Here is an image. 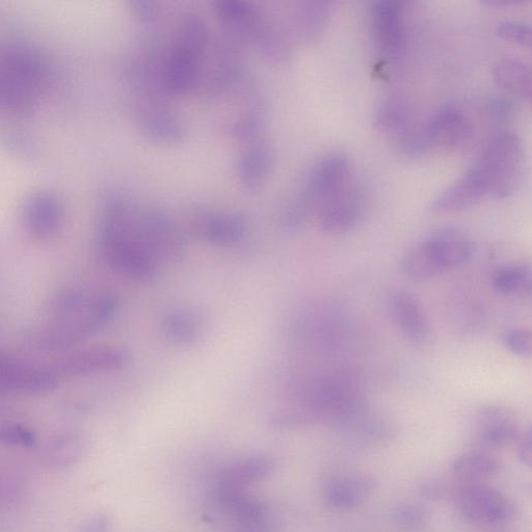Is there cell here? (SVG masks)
I'll list each match as a JSON object with an SVG mask.
<instances>
[{"mask_svg": "<svg viewBox=\"0 0 532 532\" xmlns=\"http://www.w3.org/2000/svg\"><path fill=\"white\" fill-rule=\"evenodd\" d=\"M389 313L396 328L415 344L427 343L431 328L417 299L406 290H395L388 300Z\"/></svg>", "mask_w": 532, "mask_h": 532, "instance_id": "15", "label": "cell"}, {"mask_svg": "<svg viewBox=\"0 0 532 532\" xmlns=\"http://www.w3.org/2000/svg\"><path fill=\"white\" fill-rule=\"evenodd\" d=\"M375 40L385 56L395 58L406 44L404 10L394 0H380L371 7Z\"/></svg>", "mask_w": 532, "mask_h": 532, "instance_id": "12", "label": "cell"}, {"mask_svg": "<svg viewBox=\"0 0 532 532\" xmlns=\"http://www.w3.org/2000/svg\"><path fill=\"white\" fill-rule=\"evenodd\" d=\"M359 395L355 384L345 378H333L313 393L312 408L336 421L349 420L359 411Z\"/></svg>", "mask_w": 532, "mask_h": 532, "instance_id": "13", "label": "cell"}, {"mask_svg": "<svg viewBox=\"0 0 532 532\" xmlns=\"http://www.w3.org/2000/svg\"><path fill=\"white\" fill-rule=\"evenodd\" d=\"M484 111L491 121L497 124L510 122L516 115L517 103L511 97L492 96L486 100Z\"/></svg>", "mask_w": 532, "mask_h": 532, "instance_id": "31", "label": "cell"}, {"mask_svg": "<svg viewBox=\"0 0 532 532\" xmlns=\"http://www.w3.org/2000/svg\"><path fill=\"white\" fill-rule=\"evenodd\" d=\"M52 382L53 379L46 374L0 359V389H43Z\"/></svg>", "mask_w": 532, "mask_h": 532, "instance_id": "27", "label": "cell"}, {"mask_svg": "<svg viewBox=\"0 0 532 532\" xmlns=\"http://www.w3.org/2000/svg\"><path fill=\"white\" fill-rule=\"evenodd\" d=\"M369 204V195L364 186L351 180L318 211L319 227L329 235L349 233L363 222Z\"/></svg>", "mask_w": 532, "mask_h": 532, "instance_id": "8", "label": "cell"}, {"mask_svg": "<svg viewBox=\"0 0 532 532\" xmlns=\"http://www.w3.org/2000/svg\"><path fill=\"white\" fill-rule=\"evenodd\" d=\"M500 341L505 349L520 358H530L532 354L531 333L523 329L505 331L500 336Z\"/></svg>", "mask_w": 532, "mask_h": 532, "instance_id": "32", "label": "cell"}, {"mask_svg": "<svg viewBox=\"0 0 532 532\" xmlns=\"http://www.w3.org/2000/svg\"><path fill=\"white\" fill-rule=\"evenodd\" d=\"M489 197L480 170L473 165L456 183L449 186L431 204L439 214H448L468 208Z\"/></svg>", "mask_w": 532, "mask_h": 532, "instance_id": "16", "label": "cell"}, {"mask_svg": "<svg viewBox=\"0 0 532 532\" xmlns=\"http://www.w3.org/2000/svg\"><path fill=\"white\" fill-rule=\"evenodd\" d=\"M217 16L223 30L243 45H250L274 65H286L292 47L279 22L249 0H218Z\"/></svg>", "mask_w": 532, "mask_h": 532, "instance_id": "2", "label": "cell"}, {"mask_svg": "<svg viewBox=\"0 0 532 532\" xmlns=\"http://www.w3.org/2000/svg\"><path fill=\"white\" fill-rule=\"evenodd\" d=\"M423 128L431 147L445 149L464 146L471 140L473 133L471 121L455 102L442 104Z\"/></svg>", "mask_w": 532, "mask_h": 532, "instance_id": "10", "label": "cell"}, {"mask_svg": "<svg viewBox=\"0 0 532 532\" xmlns=\"http://www.w3.org/2000/svg\"><path fill=\"white\" fill-rule=\"evenodd\" d=\"M236 532H278V523L271 514L234 526Z\"/></svg>", "mask_w": 532, "mask_h": 532, "instance_id": "36", "label": "cell"}, {"mask_svg": "<svg viewBox=\"0 0 532 532\" xmlns=\"http://www.w3.org/2000/svg\"><path fill=\"white\" fill-rule=\"evenodd\" d=\"M132 99L133 123L150 142L173 146L185 140L184 120L171 103V97L140 82H128Z\"/></svg>", "mask_w": 532, "mask_h": 532, "instance_id": "4", "label": "cell"}, {"mask_svg": "<svg viewBox=\"0 0 532 532\" xmlns=\"http://www.w3.org/2000/svg\"><path fill=\"white\" fill-rule=\"evenodd\" d=\"M335 4L327 0H305L297 4L294 28L299 39L305 43L317 42L326 31Z\"/></svg>", "mask_w": 532, "mask_h": 532, "instance_id": "19", "label": "cell"}, {"mask_svg": "<svg viewBox=\"0 0 532 532\" xmlns=\"http://www.w3.org/2000/svg\"><path fill=\"white\" fill-rule=\"evenodd\" d=\"M480 440L489 447H505L520 437V428L513 411L503 406H488L477 415Z\"/></svg>", "mask_w": 532, "mask_h": 532, "instance_id": "17", "label": "cell"}, {"mask_svg": "<svg viewBox=\"0 0 532 532\" xmlns=\"http://www.w3.org/2000/svg\"><path fill=\"white\" fill-rule=\"evenodd\" d=\"M402 268L409 278L421 282L443 274L423 244L414 247L405 255Z\"/></svg>", "mask_w": 532, "mask_h": 532, "instance_id": "29", "label": "cell"}, {"mask_svg": "<svg viewBox=\"0 0 532 532\" xmlns=\"http://www.w3.org/2000/svg\"><path fill=\"white\" fill-rule=\"evenodd\" d=\"M275 159V150L269 142L259 139L245 144L235 162V173L244 190L259 191L270 178Z\"/></svg>", "mask_w": 532, "mask_h": 532, "instance_id": "14", "label": "cell"}, {"mask_svg": "<svg viewBox=\"0 0 532 532\" xmlns=\"http://www.w3.org/2000/svg\"><path fill=\"white\" fill-rule=\"evenodd\" d=\"M492 284L498 294L510 296L530 290L531 272L524 264L502 266L493 276Z\"/></svg>", "mask_w": 532, "mask_h": 532, "instance_id": "28", "label": "cell"}, {"mask_svg": "<svg viewBox=\"0 0 532 532\" xmlns=\"http://www.w3.org/2000/svg\"><path fill=\"white\" fill-rule=\"evenodd\" d=\"M131 224L139 241L158 264L177 263L188 252V239L164 207L133 201Z\"/></svg>", "mask_w": 532, "mask_h": 532, "instance_id": "6", "label": "cell"}, {"mask_svg": "<svg viewBox=\"0 0 532 532\" xmlns=\"http://www.w3.org/2000/svg\"><path fill=\"white\" fill-rule=\"evenodd\" d=\"M494 81L503 91L514 97L530 100L531 70L529 65L518 58H504L494 67Z\"/></svg>", "mask_w": 532, "mask_h": 532, "instance_id": "23", "label": "cell"}, {"mask_svg": "<svg viewBox=\"0 0 532 532\" xmlns=\"http://www.w3.org/2000/svg\"><path fill=\"white\" fill-rule=\"evenodd\" d=\"M188 226L201 242L216 247H232L243 241L249 220L241 211L197 206L189 212Z\"/></svg>", "mask_w": 532, "mask_h": 532, "instance_id": "7", "label": "cell"}, {"mask_svg": "<svg viewBox=\"0 0 532 532\" xmlns=\"http://www.w3.org/2000/svg\"><path fill=\"white\" fill-rule=\"evenodd\" d=\"M203 329L204 322L201 314L188 308L171 309L164 314L162 319L164 336L177 345L195 343L202 336Z\"/></svg>", "mask_w": 532, "mask_h": 532, "instance_id": "21", "label": "cell"}, {"mask_svg": "<svg viewBox=\"0 0 532 532\" xmlns=\"http://www.w3.org/2000/svg\"><path fill=\"white\" fill-rule=\"evenodd\" d=\"M86 447L77 438H63L49 444L43 452V464L51 470L66 471L85 457Z\"/></svg>", "mask_w": 532, "mask_h": 532, "instance_id": "26", "label": "cell"}, {"mask_svg": "<svg viewBox=\"0 0 532 532\" xmlns=\"http://www.w3.org/2000/svg\"><path fill=\"white\" fill-rule=\"evenodd\" d=\"M374 487V481L366 476H337L326 484L324 499L333 510L349 511L359 507Z\"/></svg>", "mask_w": 532, "mask_h": 532, "instance_id": "18", "label": "cell"}, {"mask_svg": "<svg viewBox=\"0 0 532 532\" xmlns=\"http://www.w3.org/2000/svg\"><path fill=\"white\" fill-rule=\"evenodd\" d=\"M131 203V199L120 193L106 198L100 246L117 272L133 281L146 283L155 278L159 264L132 229Z\"/></svg>", "mask_w": 532, "mask_h": 532, "instance_id": "1", "label": "cell"}, {"mask_svg": "<svg viewBox=\"0 0 532 532\" xmlns=\"http://www.w3.org/2000/svg\"><path fill=\"white\" fill-rule=\"evenodd\" d=\"M519 458L521 461L530 466L531 464V432L528 430L522 437L519 445Z\"/></svg>", "mask_w": 532, "mask_h": 532, "instance_id": "38", "label": "cell"}, {"mask_svg": "<svg viewBox=\"0 0 532 532\" xmlns=\"http://www.w3.org/2000/svg\"><path fill=\"white\" fill-rule=\"evenodd\" d=\"M424 496L429 498L438 499L442 497V494L445 492L441 485L436 483H430L422 489Z\"/></svg>", "mask_w": 532, "mask_h": 532, "instance_id": "39", "label": "cell"}, {"mask_svg": "<svg viewBox=\"0 0 532 532\" xmlns=\"http://www.w3.org/2000/svg\"><path fill=\"white\" fill-rule=\"evenodd\" d=\"M34 433L17 424L0 425V445L29 448L35 445Z\"/></svg>", "mask_w": 532, "mask_h": 532, "instance_id": "33", "label": "cell"}, {"mask_svg": "<svg viewBox=\"0 0 532 532\" xmlns=\"http://www.w3.org/2000/svg\"><path fill=\"white\" fill-rule=\"evenodd\" d=\"M375 125L379 131L391 137L393 142L417 126L410 104L399 97L386 98L379 104L375 113Z\"/></svg>", "mask_w": 532, "mask_h": 532, "instance_id": "20", "label": "cell"}, {"mask_svg": "<svg viewBox=\"0 0 532 532\" xmlns=\"http://www.w3.org/2000/svg\"><path fill=\"white\" fill-rule=\"evenodd\" d=\"M393 519L404 532H422L430 524L429 512L414 503L399 504L394 510Z\"/></svg>", "mask_w": 532, "mask_h": 532, "instance_id": "30", "label": "cell"}, {"mask_svg": "<svg viewBox=\"0 0 532 532\" xmlns=\"http://www.w3.org/2000/svg\"><path fill=\"white\" fill-rule=\"evenodd\" d=\"M128 7L133 16L147 25L156 24L162 18L161 4L155 0H130Z\"/></svg>", "mask_w": 532, "mask_h": 532, "instance_id": "35", "label": "cell"}, {"mask_svg": "<svg viewBox=\"0 0 532 532\" xmlns=\"http://www.w3.org/2000/svg\"><path fill=\"white\" fill-rule=\"evenodd\" d=\"M458 502L463 516L475 523L503 524L515 514L513 504L507 497L482 483L465 486L459 493Z\"/></svg>", "mask_w": 532, "mask_h": 532, "instance_id": "9", "label": "cell"}, {"mask_svg": "<svg viewBox=\"0 0 532 532\" xmlns=\"http://www.w3.org/2000/svg\"><path fill=\"white\" fill-rule=\"evenodd\" d=\"M486 183L489 197L515 194L524 176V148L515 132L501 130L485 146L474 163Z\"/></svg>", "mask_w": 532, "mask_h": 532, "instance_id": "5", "label": "cell"}, {"mask_svg": "<svg viewBox=\"0 0 532 532\" xmlns=\"http://www.w3.org/2000/svg\"><path fill=\"white\" fill-rule=\"evenodd\" d=\"M499 469V461L484 451L467 452L457 458L451 466L452 473L468 484L482 483L497 475Z\"/></svg>", "mask_w": 532, "mask_h": 532, "instance_id": "25", "label": "cell"}, {"mask_svg": "<svg viewBox=\"0 0 532 532\" xmlns=\"http://www.w3.org/2000/svg\"><path fill=\"white\" fill-rule=\"evenodd\" d=\"M112 521L106 515L95 516L86 521L78 532H111Z\"/></svg>", "mask_w": 532, "mask_h": 532, "instance_id": "37", "label": "cell"}, {"mask_svg": "<svg viewBox=\"0 0 532 532\" xmlns=\"http://www.w3.org/2000/svg\"><path fill=\"white\" fill-rule=\"evenodd\" d=\"M442 273L461 268L473 255V243L468 233L455 226L434 231L422 243Z\"/></svg>", "mask_w": 532, "mask_h": 532, "instance_id": "11", "label": "cell"}, {"mask_svg": "<svg viewBox=\"0 0 532 532\" xmlns=\"http://www.w3.org/2000/svg\"><path fill=\"white\" fill-rule=\"evenodd\" d=\"M265 116V104L259 95L249 96L246 105L228 125L230 136L244 145L259 140L265 126Z\"/></svg>", "mask_w": 532, "mask_h": 532, "instance_id": "22", "label": "cell"}, {"mask_svg": "<svg viewBox=\"0 0 532 532\" xmlns=\"http://www.w3.org/2000/svg\"><path fill=\"white\" fill-rule=\"evenodd\" d=\"M276 467V461L270 457L250 458L224 470L218 485L245 489L270 476Z\"/></svg>", "mask_w": 532, "mask_h": 532, "instance_id": "24", "label": "cell"}, {"mask_svg": "<svg viewBox=\"0 0 532 532\" xmlns=\"http://www.w3.org/2000/svg\"><path fill=\"white\" fill-rule=\"evenodd\" d=\"M350 162L342 153H329L315 162L298 189L286 200L279 222L288 231L301 229L315 211L321 210L351 179Z\"/></svg>", "mask_w": 532, "mask_h": 532, "instance_id": "3", "label": "cell"}, {"mask_svg": "<svg viewBox=\"0 0 532 532\" xmlns=\"http://www.w3.org/2000/svg\"><path fill=\"white\" fill-rule=\"evenodd\" d=\"M498 34L505 40L529 47L531 43L530 25L523 21L507 20L498 25Z\"/></svg>", "mask_w": 532, "mask_h": 532, "instance_id": "34", "label": "cell"}]
</instances>
